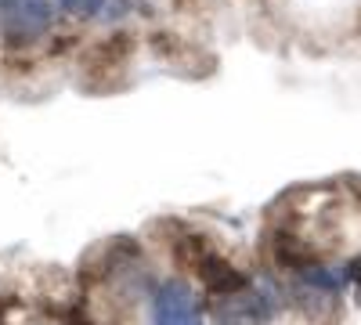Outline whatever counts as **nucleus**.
<instances>
[{
    "mask_svg": "<svg viewBox=\"0 0 361 325\" xmlns=\"http://www.w3.org/2000/svg\"><path fill=\"white\" fill-rule=\"evenodd\" d=\"M51 25L47 0H0V29L11 44L33 40Z\"/></svg>",
    "mask_w": 361,
    "mask_h": 325,
    "instance_id": "obj_1",
    "label": "nucleus"
},
{
    "mask_svg": "<svg viewBox=\"0 0 361 325\" xmlns=\"http://www.w3.org/2000/svg\"><path fill=\"white\" fill-rule=\"evenodd\" d=\"M156 325H202L199 300L185 278H166L156 293Z\"/></svg>",
    "mask_w": 361,
    "mask_h": 325,
    "instance_id": "obj_2",
    "label": "nucleus"
},
{
    "mask_svg": "<svg viewBox=\"0 0 361 325\" xmlns=\"http://www.w3.org/2000/svg\"><path fill=\"white\" fill-rule=\"evenodd\" d=\"M214 321L217 325H267L271 321V300L257 297L246 286V289L228 293L224 300L214 304Z\"/></svg>",
    "mask_w": 361,
    "mask_h": 325,
    "instance_id": "obj_3",
    "label": "nucleus"
},
{
    "mask_svg": "<svg viewBox=\"0 0 361 325\" xmlns=\"http://www.w3.org/2000/svg\"><path fill=\"white\" fill-rule=\"evenodd\" d=\"M199 268V278L206 286V293H214V297H228V293H238V289H246V275H238L231 264L217 253H202V260L195 264Z\"/></svg>",
    "mask_w": 361,
    "mask_h": 325,
    "instance_id": "obj_4",
    "label": "nucleus"
},
{
    "mask_svg": "<svg viewBox=\"0 0 361 325\" xmlns=\"http://www.w3.org/2000/svg\"><path fill=\"white\" fill-rule=\"evenodd\" d=\"M275 257L282 268H307V264L314 260L304 246H300L296 239H289V235H279V243H275Z\"/></svg>",
    "mask_w": 361,
    "mask_h": 325,
    "instance_id": "obj_5",
    "label": "nucleus"
},
{
    "mask_svg": "<svg viewBox=\"0 0 361 325\" xmlns=\"http://www.w3.org/2000/svg\"><path fill=\"white\" fill-rule=\"evenodd\" d=\"M58 4H62L66 11H73V15H98L105 0H58Z\"/></svg>",
    "mask_w": 361,
    "mask_h": 325,
    "instance_id": "obj_6",
    "label": "nucleus"
},
{
    "mask_svg": "<svg viewBox=\"0 0 361 325\" xmlns=\"http://www.w3.org/2000/svg\"><path fill=\"white\" fill-rule=\"evenodd\" d=\"M347 278H350V282H357V278H361V257H357V260L350 264V268H347Z\"/></svg>",
    "mask_w": 361,
    "mask_h": 325,
    "instance_id": "obj_7",
    "label": "nucleus"
},
{
    "mask_svg": "<svg viewBox=\"0 0 361 325\" xmlns=\"http://www.w3.org/2000/svg\"><path fill=\"white\" fill-rule=\"evenodd\" d=\"M354 304H357V307H361V278H357V282H354Z\"/></svg>",
    "mask_w": 361,
    "mask_h": 325,
    "instance_id": "obj_8",
    "label": "nucleus"
}]
</instances>
